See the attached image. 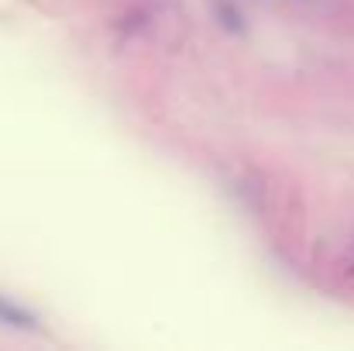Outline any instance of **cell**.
I'll list each match as a JSON object with an SVG mask.
<instances>
[{
    "label": "cell",
    "mask_w": 354,
    "mask_h": 351,
    "mask_svg": "<svg viewBox=\"0 0 354 351\" xmlns=\"http://www.w3.org/2000/svg\"><path fill=\"white\" fill-rule=\"evenodd\" d=\"M0 324L28 331V327H35V317H31L24 307H17V303H10L7 296H0Z\"/></svg>",
    "instance_id": "cell-1"
}]
</instances>
